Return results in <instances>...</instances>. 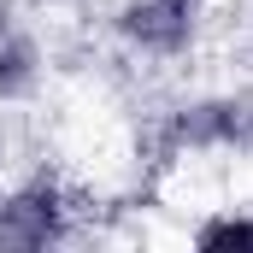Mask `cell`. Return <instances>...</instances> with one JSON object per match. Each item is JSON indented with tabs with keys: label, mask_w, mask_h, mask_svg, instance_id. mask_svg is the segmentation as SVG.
<instances>
[{
	"label": "cell",
	"mask_w": 253,
	"mask_h": 253,
	"mask_svg": "<svg viewBox=\"0 0 253 253\" xmlns=\"http://www.w3.org/2000/svg\"><path fill=\"white\" fill-rule=\"evenodd\" d=\"M124 36L147 53H177L194 36V0H129L124 6Z\"/></svg>",
	"instance_id": "cell-1"
},
{
	"label": "cell",
	"mask_w": 253,
	"mask_h": 253,
	"mask_svg": "<svg viewBox=\"0 0 253 253\" xmlns=\"http://www.w3.org/2000/svg\"><path fill=\"white\" fill-rule=\"evenodd\" d=\"M65 236V212L53 189H24L0 206V242L6 248H47Z\"/></svg>",
	"instance_id": "cell-2"
},
{
	"label": "cell",
	"mask_w": 253,
	"mask_h": 253,
	"mask_svg": "<svg viewBox=\"0 0 253 253\" xmlns=\"http://www.w3.org/2000/svg\"><path fill=\"white\" fill-rule=\"evenodd\" d=\"M200 248L206 253H224V248H253V224L248 218H218L200 230Z\"/></svg>",
	"instance_id": "cell-3"
},
{
	"label": "cell",
	"mask_w": 253,
	"mask_h": 253,
	"mask_svg": "<svg viewBox=\"0 0 253 253\" xmlns=\"http://www.w3.org/2000/svg\"><path fill=\"white\" fill-rule=\"evenodd\" d=\"M24 83H30V47H6L0 53V94H12Z\"/></svg>",
	"instance_id": "cell-4"
}]
</instances>
